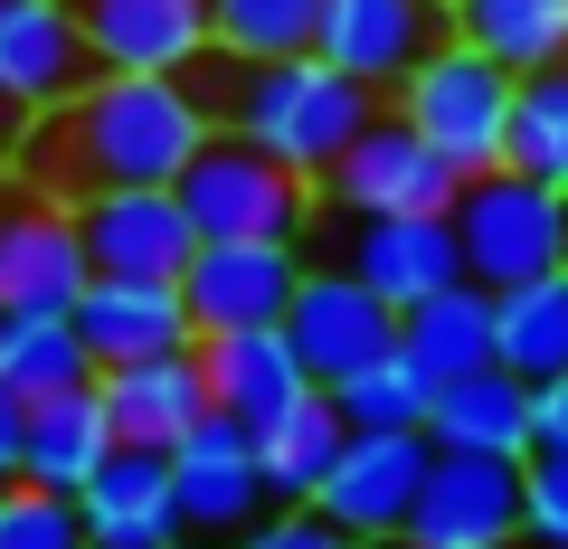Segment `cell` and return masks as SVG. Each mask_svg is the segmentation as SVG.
Returning a JSON list of instances; mask_svg holds the SVG:
<instances>
[{
    "instance_id": "cell-1",
    "label": "cell",
    "mask_w": 568,
    "mask_h": 549,
    "mask_svg": "<svg viewBox=\"0 0 568 549\" xmlns=\"http://www.w3.org/2000/svg\"><path fill=\"white\" fill-rule=\"evenodd\" d=\"M219 104L190 77H95L20 133V181L48 200H104V190H181V171L209 152Z\"/></svg>"
},
{
    "instance_id": "cell-2",
    "label": "cell",
    "mask_w": 568,
    "mask_h": 549,
    "mask_svg": "<svg viewBox=\"0 0 568 549\" xmlns=\"http://www.w3.org/2000/svg\"><path fill=\"white\" fill-rule=\"evenodd\" d=\"M190 85H200V95L227 114L219 133H237V143L275 152V162L304 171V181H323V171L361 143L369 123H379V95H369V85H351L342 67H323V58H265V67L209 58Z\"/></svg>"
},
{
    "instance_id": "cell-3",
    "label": "cell",
    "mask_w": 568,
    "mask_h": 549,
    "mask_svg": "<svg viewBox=\"0 0 568 549\" xmlns=\"http://www.w3.org/2000/svg\"><path fill=\"white\" fill-rule=\"evenodd\" d=\"M455 246H465V285L484 294L568 275V190L530 181V171H474L455 200Z\"/></svg>"
},
{
    "instance_id": "cell-4",
    "label": "cell",
    "mask_w": 568,
    "mask_h": 549,
    "mask_svg": "<svg viewBox=\"0 0 568 549\" xmlns=\"http://www.w3.org/2000/svg\"><path fill=\"white\" fill-rule=\"evenodd\" d=\"M313 190L323 181L284 171L275 152L237 143V133H209V152L181 171V209L200 227V246H304Z\"/></svg>"
},
{
    "instance_id": "cell-5",
    "label": "cell",
    "mask_w": 568,
    "mask_h": 549,
    "mask_svg": "<svg viewBox=\"0 0 568 549\" xmlns=\"http://www.w3.org/2000/svg\"><path fill=\"white\" fill-rule=\"evenodd\" d=\"M511 95H521V77H511V67H493L484 48L446 39L417 77L398 85V114L474 181V171H503V152H511Z\"/></svg>"
},
{
    "instance_id": "cell-6",
    "label": "cell",
    "mask_w": 568,
    "mask_h": 549,
    "mask_svg": "<svg viewBox=\"0 0 568 549\" xmlns=\"http://www.w3.org/2000/svg\"><path fill=\"white\" fill-rule=\"evenodd\" d=\"M323 200L342 209V218H455L465 171L426 143L407 114H379L361 143L323 171Z\"/></svg>"
},
{
    "instance_id": "cell-7",
    "label": "cell",
    "mask_w": 568,
    "mask_h": 549,
    "mask_svg": "<svg viewBox=\"0 0 568 549\" xmlns=\"http://www.w3.org/2000/svg\"><path fill=\"white\" fill-rule=\"evenodd\" d=\"M171 492H181V530H190V540L237 549L246 530L275 511L265 465H256V427H237V417H219V407H209L200 427L171 446Z\"/></svg>"
},
{
    "instance_id": "cell-8",
    "label": "cell",
    "mask_w": 568,
    "mask_h": 549,
    "mask_svg": "<svg viewBox=\"0 0 568 549\" xmlns=\"http://www.w3.org/2000/svg\"><path fill=\"white\" fill-rule=\"evenodd\" d=\"M85 285H95V265H85L77 209L10 171L0 181V313H77Z\"/></svg>"
},
{
    "instance_id": "cell-9",
    "label": "cell",
    "mask_w": 568,
    "mask_h": 549,
    "mask_svg": "<svg viewBox=\"0 0 568 549\" xmlns=\"http://www.w3.org/2000/svg\"><path fill=\"white\" fill-rule=\"evenodd\" d=\"M284 342L313 369V388H351L361 369L398 360V313H388L351 265H313L304 294H294V313H284Z\"/></svg>"
},
{
    "instance_id": "cell-10",
    "label": "cell",
    "mask_w": 568,
    "mask_h": 549,
    "mask_svg": "<svg viewBox=\"0 0 568 549\" xmlns=\"http://www.w3.org/2000/svg\"><path fill=\"white\" fill-rule=\"evenodd\" d=\"M446 39H455L446 0H323V39H313V58L342 67V77L369 85V95H398Z\"/></svg>"
},
{
    "instance_id": "cell-11",
    "label": "cell",
    "mask_w": 568,
    "mask_h": 549,
    "mask_svg": "<svg viewBox=\"0 0 568 549\" xmlns=\"http://www.w3.org/2000/svg\"><path fill=\"white\" fill-rule=\"evenodd\" d=\"M95 48V77H200L219 58L209 0H67Z\"/></svg>"
},
{
    "instance_id": "cell-12",
    "label": "cell",
    "mask_w": 568,
    "mask_h": 549,
    "mask_svg": "<svg viewBox=\"0 0 568 549\" xmlns=\"http://www.w3.org/2000/svg\"><path fill=\"white\" fill-rule=\"evenodd\" d=\"M77 237L95 275H133V285H181L190 256H200V227H190L181 190H104L77 200Z\"/></svg>"
},
{
    "instance_id": "cell-13",
    "label": "cell",
    "mask_w": 568,
    "mask_h": 549,
    "mask_svg": "<svg viewBox=\"0 0 568 549\" xmlns=\"http://www.w3.org/2000/svg\"><path fill=\"white\" fill-rule=\"evenodd\" d=\"M398 549H521V465L436 455Z\"/></svg>"
},
{
    "instance_id": "cell-14",
    "label": "cell",
    "mask_w": 568,
    "mask_h": 549,
    "mask_svg": "<svg viewBox=\"0 0 568 549\" xmlns=\"http://www.w3.org/2000/svg\"><path fill=\"white\" fill-rule=\"evenodd\" d=\"M426 474H436V446L426 436H351V455H342V474L323 484V521L332 530H351L361 549H398L407 540V511H417V492H426Z\"/></svg>"
},
{
    "instance_id": "cell-15",
    "label": "cell",
    "mask_w": 568,
    "mask_h": 549,
    "mask_svg": "<svg viewBox=\"0 0 568 549\" xmlns=\"http://www.w3.org/2000/svg\"><path fill=\"white\" fill-rule=\"evenodd\" d=\"M85 85H95V48H85L77 10L67 0H0V104L39 123Z\"/></svg>"
},
{
    "instance_id": "cell-16",
    "label": "cell",
    "mask_w": 568,
    "mask_h": 549,
    "mask_svg": "<svg viewBox=\"0 0 568 549\" xmlns=\"http://www.w3.org/2000/svg\"><path fill=\"white\" fill-rule=\"evenodd\" d=\"M304 246H200L181 275V304L190 323L209 332H275L284 313H294V294H304Z\"/></svg>"
},
{
    "instance_id": "cell-17",
    "label": "cell",
    "mask_w": 568,
    "mask_h": 549,
    "mask_svg": "<svg viewBox=\"0 0 568 549\" xmlns=\"http://www.w3.org/2000/svg\"><path fill=\"white\" fill-rule=\"evenodd\" d=\"M342 265L379 294L388 313H417L436 304L446 285H465V246H455V218H351L342 237Z\"/></svg>"
},
{
    "instance_id": "cell-18",
    "label": "cell",
    "mask_w": 568,
    "mask_h": 549,
    "mask_svg": "<svg viewBox=\"0 0 568 549\" xmlns=\"http://www.w3.org/2000/svg\"><path fill=\"white\" fill-rule=\"evenodd\" d=\"M77 521H85V549H181V492H171V455H142V446H114L104 474L77 492Z\"/></svg>"
},
{
    "instance_id": "cell-19",
    "label": "cell",
    "mask_w": 568,
    "mask_h": 549,
    "mask_svg": "<svg viewBox=\"0 0 568 549\" xmlns=\"http://www.w3.org/2000/svg\"><path fill=\"white\" fill-rule=\"evenodd\" d=\"M77 332H85V350H95V369L200 350V323H190L181 285H133V275H95V285L77 294Z\"/></svg>"
},
{
    "instance_id": "cell-20",
    "label": "cell",
    "mask_w": 568,
    "mask_h": 549,
    "mask_svg": "<svg viewBox=\"0 0 568 549\" xmlns=\"http://www.w3.org/2000/svg\"><path fill=\"white\" fill-rule=\"evenodd\" d=\"M95 398H104V417H114V446L171 455V446L209 417V369H200V350L123 360V369H95Z\"/></svg>"
},
{
    "instance_id": "cell-21",
    "label": "cell",
    "mask_w": 568,
    "mask_h": 549,
    "mask_svg": "<svg viewBox=\"0 0 568 549\" xmlns=\"http://www.w3.org/2000/svg\"><path fill=\"white\" fill-rule=\"evenodd\" d=\"M426 446L436 455H493V465H530L540 455V388H521L511 369L436 388L426 407Z\"/></svg>"
},
{
    "instance_id": "cell-22",
    "label": "cell",
    "mask_w": 568,
    "mask_h": 549,
    "mask_svg": "<svg viewBox=\"0 0 568 549\" xmlns=\"http://www.w3.org/2000/svg\"><path fill=\"white\" fill-rule=\"evenodd\" d=\"M200 369H209V407L237 417V427H275L284 407L313 398V369L294 360V342L275 332H209L200 342Z\"/></svg>"
},
{
    "instance_id": "cell-23",
    "label": "cell",
    "mask_w": 568,
    "mask_h": 549,
    "mask_svg": "<svg viewBox=\"0 0 568 549\" xmlns=\"http://www.w3.org/2000/svg\"><path fill=\"white\" fill-rule=\"evenodd\" d=\"M398 360L417 369L426 388H455V379H484L503 369V294L484 285H446L436 304H417L398 323Z\"/></svg>"
},
{
    "instance_id": "cell-24",
    "label": "cell",
    "mask_w": 568,
    "mask_h": 549,
    "mask_svg": "<svg viewBox=\"0 0 568 549\" xmlns=\"http://www.w3.org/2000/svg\"><path fill=\"white\" fill-rule=\"evenodd\" d=\"M351 455V417L332 388H313L304 407H284L275 427H256V465H265V492H275V511H313L323 502V484L342 474Z\"/></svg>"
},
{
    "instance_id": "cell-25",
    "label": "cell",
    "mask_w": 568,
    "mask_h": 549,
    "mask_svg": "<svg viewBox=\"0 0 568 549\" xmlns=\"http://www.w3.org/2000/svg\"><path fill=\"white\" fill-rule=\"evenodd\" d=\"M104 455H114V417H104L95 379L67 388V398H39V407H29V465H20V484L67 492V502H77V492L104 474Z\"/></svg>"
},
{
    "instance_id": "cell-26",
    "label": "cell",
    "mask_w": 568,
    "mask_h": 549,
    "mask_svg": "<svg viewBox=\"0 0 568 549\" xmlns=\"http://www.w3.org/2000/svg\"><path fill=\"white\" fill-rule=\"evenodd\" d=\"M95 379V350H85L77 313H0V388L10 398H67V388Z\"/></svg>"
},
{
    "instance_id": "cell-27",
    "label": "cell",
    "mask_w": 568,
    "mask_h": 549,
    "mask_svg": "<svg viewBox=\"0 0 568 549\" xmlns=\"http://www.w3.org/2000/svg\"><path fill=\"white\" fill-rule=\"evenodd\" d=\"M455 39L484 48L511 77H540V67H568V0H446Z\"/></svg>"
},
{
    "instance_id": "cell-28",
    "label": "cell",
    "mask_w": 568,
    "mask_h": 549,
    "mask_svg": "<svg viewBox=\"0 0 568 549\" xmlns=\"http://www.w3.org/2000/svg\"><path fill=\"white\" fill-rule=\"evenodd\" d=\"M503 369L521 388L568 379V275H540V285L503 294Z\"/></svg>"
},
{
    "instance_id": "cell-29",
    "label": "cell",
    "mask_w": 568,
    "mask_h": 549,
    "mask_svg": "<svg viewBox=\"0 0 568 549\" xmlns=\"http://www.w3.org/2000/svg\"><path fill=\"white\" fill-rule=\"evenodd\" d=\"M209 29H219V58H237V67L313 58V39H323V0H209Z\"/></svg>"
},
{
    "instance_id": "cell-30",
    "label": "cell",
    "mask_w": 568,
    "mask_h": 549,
    "mask_svg": "<svg viewBox=\"0 0 568 549\" xmlns=\"http://www.w3.org/2000/svg\"><path fill=\"white\" fill-rule=\"evenodd\" d=\"M503 171H530V181H559V190H568V67L521 77V95H511V152H503Z\"/></svg>"
},
{
    "instance_id": "cell-31",
    "label": "cell",
    "mask_w": 568,
    "mask_h": 549,
    "mask_svg": "<svg viewBox=\"0 0 568 549\" xmlns=\"http://www.w3.org/2000/svg\"><path fill=\"white\" fill-rule=\"evenodd\" d=\"M332 398H342L351 436H426V407H436V388H426L407 360H379V369H361L351 388H332Z\"/></svg>"
},
{
    "instance_id": "cell-32",
    "label": "cell",
    "mask_w": 568,
    "mask_h": 549,
    "mask_svg": "<svg viewBox=\"0 0 568 549\" xmlns=\"http://www.w3.org/2000/svg\"><path fill=\"white\" fill-rule=\"evenodd\" d=\"M0 549H85V521H77L67 492L0 484Z\"/></svg>"
},
{
    "instance_id": "cell-33",
    "label": "cell",
    "mask_w": 568,
    "mask_h": 549,
    "mask_svg": "<svg viewBox=\"0 0 568 549\" xmlns=\"http://www.w3.org/2000/svg\"><path fill=\"white\" fill-rule=\"evenodd\" d=\"M521 549H568V455L521 465Z\"/></svg>"
},
{
    "instance_id": "cell-34",
    "label": "cell",
    "mask_w": 568,
    "mask_h": 549,
    "mask_svg": "<svg viewBox=\"0 0 568 549\" xmlns=\"http://www.w3.org/2000/svg\"><path fill=\"white\" fill-rule=\"evenodd\" d=\"M237 549H361V540H351V530H332L323 511H265Z\"/></svg>"
},
{
    "instance_id": "cell-35",
    "label": "cell",
    "mask_w": 568,
    "mask_h": 549,
    "mask_svg": "<svg viewBox=\"0 0 568 549\" xmlns=\"http://www.w3.org/2000/svg\"><path fill=\"white\" fill-rule=\"evenodd\" d=\"M20 465H29V398L0 388V484H20Z\"/></svg>"
},
{
    "instance_id": "cell-36",
    "label": "cell",
    "mask_w": 568,
    "mask_h": 549,
    "mask_svg": "<svg viewBox=\"0 0 568 549\" xmlns=\"http://www.w3.org/2000/svg\"><path fill=\"white\" fill-rule=\"evenodd\" d=\"M540 455H568V379L540 388Z\"/></svg>"
},
{
    "instance_id": "cell-37",
    "label": "cell",
    "mask_w": 568,
    "mask_h": 549,
    "mask_svg": "<svg viewBox=\"0 0 568 549\" xmlns=\"http://www.w3.org/2000/svg\"><path fill=\"white\" fill-rule=\"evenodd\" d=\"M20 133H29V123L10 114V104H0V181H10V162H20Z\"/></svg>"
},
{
    "instance_id": "cell-38",
    "label": "cell",
    "mask_w": 568,
    "mask_h": 549,
    "mask_svg": "<svg viewBox=\"0 0 568 549\" xmlns=\"http://www.w3.org/2000/svg\"><path fill=\"white\" fill-rule=\"evenodd\" d=\"M181 549H209V540H181Z\"/></svg>"
}]
</instances>
